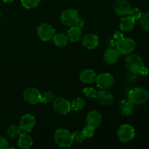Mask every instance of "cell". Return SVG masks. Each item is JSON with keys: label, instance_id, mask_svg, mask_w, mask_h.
Listing matches in <instances>:
<instances>
[{"label": "cell", "instance_id": "obj_1", "mask_svg": "<svg viewBox=\"0 0 149 149\" xmlns=\"http://www.w3.org/2000/svg\"><path fill=\"white\" fill-rule=\"evenodd\" d=\"M125 65L130 71L133 74H141L143 76L148 75V70L144 65L143 61L138 55L132 54L125 59Z\"/></svg>", "mask_w": 149, "mask_h": 149}, {"label": "cell", "instance_id": "obj_2", "mask_svg": "<svg viewBox=\"0 0 149 149\" xmlns=\"http://www.w3.org/2000/svg\"><path fill=\"white\" fill-rule=\"evenodd\" d=\"M54 138L57 145L61 147H70L74 143L72 134L65 129H59L56 130Z\"/></svg>", "mask_w": 149, "mask_h": 149}, {"label": "cell", "instance_id": "obj_3", "mask_svg": "<svg viewBox=\"0 0 149 149\" xmlns=\"http://www.w3.org/2000/svg\"><path fill=\"white\" fill-rule=\"evenodd\" d=\"M128 98L135 105H141L148 100L149 93L146 89L136 87L130 91Z\"/></svg>", "mask_w": 149, "mask_h": 149}, {"label": "cell", "instance_id": "obj_4", "mask_svg": "<svg viewBox=\"0 0 149 149\" xmlns=\"http://www.w3.org/2000/svg\"><path fill=\"white\" fill-rule=\"evenodd\" d=\"M116 49L119 54L122 55H130L135 49L136 43L130 38H123L116 44Z\"/></svg>", "mask_w": 149, "mask_h": 149}, {"label": "cell", "instance_id": "obj_5", "mask_svg": "<svg viewBox=\"0 0 149 149\" xmlns=\"http://www.w3.org/2000/svg\"><path fill=\"white\" fill-rule=\"evenodd\" d=\"M79 19L78 12L74 9H66L61 15V21L64 26L72 27Z\"/></svg>", "mask_w": 149, "mask_h": 149}, {"label": "cell", "instance_id": "obj_6", "mask_svg": "<svg viewBox=\"0 0 149 149\" xmlns=\"http://www.w3.org/2000/svg\"><path fill=\"white\" fill-rule=\"evenodd\" d=\"M135 132L134 128L132 127V126L127 125V124L122 125L117 131L118 138H119V141L123 143H127L132 141L135 137Z\"/></svg>", "mask_w": 149, "mask_h": 149}, {"label": "cell", "instance_id": "obj_7", "mask_svg": "<svg viewBox=\"0 0 149 149\" xmlns=\"http://www.w3.org/2000/svg\"><path fill=\"white\" fill-rule=\"evenodd\" d=\"M55 34V30L51 25L48 23H42L38 27L37 35L42 41H49L52 39Z\"/></svg>", "mask_w": 149, "mask_h": 149}, {"label": "cell", "instance_id": "obj_8", "mask_svg": "<svg viewBox=\"0 0 149 149\" xmlns=\"http://www.w3.org/2000/svg\"><path fill=\"white\" fill-rule=\"evenodd\" d=\"M95 81L97 82V85L99 88L102 90H107L113 85L114 79L109 73H103L97 76Z\"/></svg>", "mask_w": 149, "mask_h": 149}, {"label": "cell", "instance_id": "obj_9", "mask_svg": "<svg viewBox=\"0 0 149 149\" xmlns=\"http://www.w3.org/2000/svg\"><path fill=\"white\" fill-rule=\"evenodd\" d=\"M53 109L60 114L65 115L69 113L71 108V104L66 99L59 97L53 101Z\"/></svg>", "mask_w": 149, "mask_h": 149}, {"label": "cell", "instance_id": "obj_10", "mask_svg": "<svg viewBox=\"0 0 149 149\" xmlns=\"http://www.w3.org/2000/svg\"><path fill=\"white\" fill-rule=\"evenodd\" d=\"M41 93L39 90L33 87L26 89L23 93V98L27 103L30 104H36L39 103L40 100Z\"/></svg>", "mask_w": 149, "mask_h": 149}, {"label": "cell", "instance_id": "obj_11", "mask_svg": "<svg viewBox=\"0 0 149 149\" xmlns=\"http://www.w3.org/2000/svg\"><path fill=\"white\" fill-rule=\"evenodd\" d=\"M36 125V119L34 116L31 114H26L23 116L20 121V127L21 130L26 132H31Z\"/></svg>", "mask_w": 149, "mask_h": 149}, {"label": "cell", "instance_id": "obj_12", "mask_svg": "<svg viewBox=\"0 0 149 149\" xmlns=\"http://www.w3.org/2000/svg\"><path fill=\"white\" fill-rule=\"evenodd\" d=\"M131 5L127 0H118L113 6L115 13L120 16H125L129 15L131 10Z\"/></svg>", "mask_w": 149, "mask_h": 149}, {"label": "cell", "instance_id": "obj_13", "mask_svg": "<svg viewBox=\"0 0 149 149\" xmlns=\"http://www.w3.org/2000/svg\"><path fill=\"white\" fill-rule=\"evenodd\" d=\"M95 98L100 104L105 106H111L113 102V95L106 90H102L97 92Z\"/></svg>", "mask_w": 149, "mask_h": 149}, {"label": "cell", "instance_id": "obj_14", "mask_svg": "<svg viewBox=\"0 0 149 149\" xmlns=\"http://www.w3.org/2000/svg\"><path fill=\"white\" fill-rule=\"evenodd\" d=\"M87 124L90 127H93L95 129L98 127L102 122V116L97 111H92L89 112L87 116Z\"/></svg>", "mask_w": 149, "mask_h": 149}, {"label": "cell", "instance_id": "obj_15", "mask_svg": "<svg viewBox=\"0 0 149 149\" xmlns=\"http://www.w3.org/2000/svg\"><path fill=\"white\" fill-rule=\"evenodd\" d=\"M119 55L120 54L116 49L109 48V49H106V52H105L103 58H104V61L106 63L109 64V65H113L118 61Z\"/></svg>", "mask_w": 149, "mask_h": 149}, {"label": "cell", "instance_id": "obj_16", "mask_svg": "<svg viewBox=\"0 0 149 149\" xmlns=\"http://www.w3.org/2000/svg\"><path fill=\"white\" fill-rule=\"evenodd\" d=\"M82 44L84 47H86L87 49H95L98 46V37L95 34H87L83 37Z\"/></svg>", "mask_w": 149, "mask_h": 149}, {"label": "cell", "instance_id": "obj_17", "mask_svg": "<svg viewBox=\"0 0 149 149\" xmlns=\"http://www.w3.org/2000/svg\"><path fill=\"white\" fill-rule=\"evenodd\" d=\"M97 74L92 69H84L81 72L79 79L82 82L90 84L95 81L97 78Z\"/></svg>", "mask_w": 149, "mask_h": 149}, {"label": "cell", "instance_id": "obj_18", "mask_svg": "<svg viewBox=\"0 0 149 149\" xmlns=\"http://www.w3.org/2000/svg\"><path fill=\"white\" fill-rule=\"evenodd\" d=\"M134 103L129 98L124 99L120 102L119 109L121 113L125 116H129L134 111Z\"/></svg>", "mask_w": 149, "mask_h": 149}, {"label": "cell", "instance_id": "obj_19", "mask_svg": "<svg viewBox=\"0 0 149 149\" xmlns=\"http://www.w3.org/2000/svg\"><path fill=\"white\" fill-rule=\"evenodd\" d=\"M135 25V20L131 16H125L120 20L119 26L123 31H130L134 29Z\"/></svg>", "mask_w": 149, "mask_h": 149}, {"label": "cell", "instance_id": "obj_20", "mask_svg": "<svg viewBox=\"0 0 149 149\" xmlns=\"http://www.w3.org/2000/svg\"><path fill=\"white\" fill-rule=\"evenodd\" d=\"M68 39L72 42H77L81 39V29L77 26H72L68 29L67 32Z\"/></svg>", "mask_w": 149, "mask_h": 149}, {"label": "cell", "instance_id": "obj_21", "mask_svg": "<svg viewBox=\"0 0 149 149\" xmlns=\"http://www.w3.org/2000/svg\"><path fill=\"white\" fill-rule=\"evenodd\" d=\"M33 145L32 138L26 133H22L19 135L18 146L20 148L29 149Z\"/></svg>", "mask_w": 149, "mask_h": 149}, {"label": "cell", "instance_id": "obj_22", "mask_svg": "<svg viewBox=\"0 0 149 149\" xmlns=\"http://www.w3.org/2000/svg\"><path fill=\"white\" fill-rule=\"evenodd\" d=\"M53 39V42L56 46L58 47H63L67 45L68 42V36L65 35L64 33H55V36L52 38Z\"/></svg>", "mask_w": 149, "mask_h": 149}, {"label": "cell", "instance_id": "obj_23", "mask_svg": "<svg viewBox=\"0 0 149 149\" xmlns=\"http://www.w3.org/2000/svg\"><path fill=\"white\" fill-rule=\"evenodd\" d=\"M20 134H21V129H20V127L15 126V125L10 126L7 130V135L11 139L17 138Z\"/></svg>", "mask_w": 149, "mask_h": 149}, {"label": "cell", "instance_id": "obj_24", "mask_svg": "<svg viewBox=\"0 0 149 149\" xmlns=\"http://www.w3.org/2000/svg\"><path fill=\"white\" fill-rule=\"evenodd\" d=\"M84 106H85V101L82 98H80V97L75 99L71 105V109L74 111L81 110V109H84Z\"/></svg>", "mask_w": 149, "mask_h": 149}, {"label": "cell", "instance_id": "obj_25", "mask_svg": "<svg viewBox=\"0 0 149 149\" xmlns=\"http://www.w3.org/2000/svg\"><path fill=\"white\" fill-rule=\"evenodd\" d=\"M55 98V95L51 91H47L41 94L39 102L42 103H49Z\"/></svg>", "mask_w": 149, "mask_h": 149}, {"label": "cell", "instance_id": "obj_26", "mask_svg": "<svg viewBox=\"0 0 149 149\" xmlns=\"http://www.w3.org/2000/svg\"><path fill=\"white\" fill-rule=\"evenodd\" d=\"M40 1L41 0H21V4L25 8L31 9L37 7Z\"/></svg>", "mask_w": 149, "mask_h": 149}, {"label": "cell", "instance_id": "obj_27", "mask_svg": "<svg viewBox=\"0 0 149 149\" xmlns=\"http://www.w3.org/2000/svg\"><path fill=\"white\" fill-rule=\"evenodd\" d=\"M140 19H141V27L144 30L149 32V12L142 15V16H141V17Z\"/></svg>", "mask_w": 149, "mask_h": 149}, {"label": "cell", "instance_id": "obj_28", "mask_svg": "<svg viewBox=\"0 0 149 149\" xmlns=\"http://www.w3.org/2000/svg\"><path fill=\"white\" fill-rule=\"evenodd\" d=\"M72 136L74 141H76L77 143H82L84 141V139H85V137H84L82 131H76L75 132L72 134Z\"/></svg>", "mask_w": 149, "mask_h": 149}, {"label": "cell", "instance_id": "obj_29", "mask_svg": "<svg viewBox=\"0 0 149 149\" xmlns=\"http://www.w3.org/2000/svg\"><path fill=\"white\" fill-rule=\"evenodd\" d=\"M97 93V92L95 89L91 88V87H87V88H84V90H83V94L87 97H93V98L96 97Z\"/></svg>", "mask_w": 149, "mask_h": 149}, {"label": "cell", "instance_id": "obj_30", "mask_svg": "<svg viewBox=\"0 0 149 149\" xmlns=\"http://www.w3.org/2000/svg\"><path fill=\"white\" fill-rule=\"evenodd\" d=\"M83 134H84L85 138H92L94 135L95 133V128L93 127H90L87 125L82 130Z\"/></svg>", "mask_w": 149, "mask_h": 149}, {"label": "cell", "instance_id": "obj_31", "mask_svg": "<svg viewBox=\"0 0 149 149\" xmlns=\"http://www.w3.org/2000/svg\"><path fill=\"white\" fill-rule=\"evenodd\" d=\"M130 16L132 17L135 20H139L140 18L142 16V13H141V10H139L138 8H133V9H131V10L130 11L129 13Z\"/></svg>", "mask_w": 149, "mask_h": 149}, {"label": "cell", "instance_id": "obj_32", "mask_svg": "<svg viewBox=\"0 0 149 149\" xmlns=\"http://www.w3.org/2000/svg\"><path fill=\"white\" fill-rule=\"evenodd\" d=\"M123 38H124V36L121 32L116 31V33H114V35H113V39H112V41H111V43L113 44V45H116V44L119 41H120L121 39H123Z\"/></svg>", "mask_w": 149, "mask_h": 149}, {"label": "cell", "instance_id": "obj_33", "mask_svg": "<svg viewBox=\"0 0 149 149\" xmlns=\"http://www.w3.org/2000/svg\"><path fill=\"white\" fill-rule=\"evenodd\" d=\"M8 148V141L5 138L0 136V149Z\"/></svg>", "mask_w": 149, "mask_h": 149}, {"label": "cell", "instance_id": "obj_34", "mask_svg": "<svg viewBox=\"0 0 149 149\" xmlns=\"http://www.w3.org/2000/svg\"><path fill=\"white\" fill-rule=\"evenodd\" d=\"M84 20H81V19H80V18L79 19L78 21H77V23H76V25H75V26H77V27L80 28V29H81V28L84 27Z\"/></svg>", "mask_w": 149, "mask_h": 149}, {"label": "cell", "instance_id": "obj_35", "mask_svg": "<svg viewBox=\"0 0 149 149\" xmlns=\"http://www.w3.org/2000/svg\"><path fill=\"white\" fill-rule=\"evenodd\" d=\"M2 1H4V2H6V3H11V2H13L14 0H2Z\"/></svg>", "mask_w": 149, "mask_h": 149}, {"label": "cell", "instance_id": "obj_36", "mask_svg": "<svg viewBox=\"0 0 149 149\" xmlns=\"http://www.w3.org/2000/svg\"><path fill=\"white\" fill-rule=\"evenodd\" d=\"M1 12H0V20H1Z\"/></svg>", "mask_w": 149, "mask_h": 149}]
</instances>
